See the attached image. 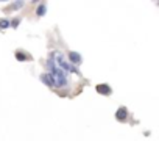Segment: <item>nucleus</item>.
I'll return each mask as SVG.
<instances>
[{"label":"nucleus","instance_id":"nucleus-2","mask_svg":"<svg viewBox=\"0 0 159 141\" xmlns=\"http://www.w3.org/2000/svg\"><path fill=\"white\" fill-rule=\"evenodd\" d=\"M70 60H72V63H75V64H80L81 63V56H80L78 53H70Z\"/></svg>","mask_w":159,"mask_h":141},{"label":"nucleus","instance_id":"nucleus-1","mask_svg":"<svg viewBox=\"0 0 159 141\" xmlns=\"http://www.w3.org/2000/svg\"><path fill=\"white\" fill-rule=\"evenodd\" d=\"M47 66H48V69L52 70L50 79H52V82H53V86H62V85H66L67 79H66L64 70H62V69H58V67L53 64V61H52V60H50V61H47Z\"/></svg>","mask_w":159,"mask_h":141},{"label":"nucleus","instance_id":"nucleus-4","mask_svg":"<svg viewBox=\"0 0 159 141\" xmlns=\"http://www.w3.org/2000/svg\"><path fill=\"white\" fill-rule=\"evenodd\" d=\"M126 118V110L125 108H120L119 113H117V119H125Z\"/></svg>","mask_w":159,"mask_h":141},{"label":"nucleus","instance_id":"nucleus-6","mask_svg":"<svg viewBox=\"0 0 159 141\" xmlns=\"http://www.w3.org/2000/svg\"><path fill=\"white\" fill-rule=\"evenodd\" d=\"M38 14H39V16H42V14H44V7H39V10H38Z\"/></svg>","mask_w":159,"mask_h":141},{"label":"nucleus","instance_id":"nucleus-3","mask_svg":"<svg viewBox=\"0 0 159 141\" xmlns=\"http://www.w3.org/2000/svg\"><path fill=\"white\" fill-rule=\"evenodd\" d=\"M97 91H98V93H103V94H108V93H111V90H109V88H105V85H100V86H97Z\"/></svg>","mask_w":159,"mask_h":141},{"label":"nucleus","instance_id":"nucleus-5","mask_svg":"<svg viewBox=\"0 0 159 141\" xmlns=\"http://www.w3.org/2000/svg\"><path fill=\"white\" fill-rule=\"evenodd\" d=\"M8 21H0V27H2V28H5V27H8Z\"/></svg>","mask_w":159,"mask_h":141}]
</instances>
